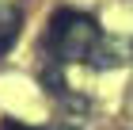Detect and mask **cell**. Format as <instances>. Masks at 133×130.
<instances>
[{
    "instance_id": "obj_1",
    "label": "cell",
    "mask_w": 133,
    "mask_h": 130,
    "mask_svg": "<svg viewBox=\"0 0 133 130\" xmlns=\"http://www.w3.org/2000/svg\"><path fill=\"white\" fill-rule=\"evenodd\" d=\"M103 31L95 23V15L88 12H76V8H61L50 15V27H46V46L53 50L50 61H88L91 50L99 46Z\"/></svg>"
},
{
    "instance_id": "obj_2",
    "label": "cell",
    "mask_w": 133,
    "mask_h": 130,
    "mask_svg": "<svg viewBox=\"0 0 133 130\" xmlns=\"http://www.w3.org/2000/svg\"><path fill=\"white\" fill-rule=\"evenodd\" d=\"M133 61V38H99V46L91 50L88 65L91 69H118V65H129Z\"/></svg>"
},
{
    "instance_id": "obj_3",
    "label": "cell",
    "mask_w": 133,
    "mask_h": 130,
    "mask_svg": "<svg viewBox=\"0 0 133 130\" xmlns=\"http://www.w3.org/2000/svg\"><path fill=\"white\" fill-rule=\"evenodd\" d=\"M19 27H23V12L15 8V4H0V58L15 46Z\"/></svg>"
},
{
    "instance_id": "obj_4",
    "label": "cell",
    "mask_w": 133,
    "mask_h": 130,
    "mask_svg": "<svg viewBox=\"0 0 133 130\" xmlns=\"http://www.w3.org/2000/svg\"><path fill=\"white\" fill-rule=\"evenodd\" d=\"M42 88L50 92L53 100H61L65 92H69V84H65V77H61V61H50V65L42 69Z\"/></svg>"
},
{
    "instance_id": "obj_5",
    "label": "cell",
    "mask_w": 133,
    "mask_h": 130,
    "mask_svg": "<svg viewBox=\"0 0 133 130\" xmlns=\"http://www.w3.org/2000/svg\"><path fill=\"white\" fill-rule=\"evenodd\" d=\"M53 130H88V126H84V119H76V115H65Z\"/></svg>"
},
{
    "instance_id": "obj_6",
    "label": "cell",
    "mask_w": 133,
    "mask_h": 130,
    "mask_svg": "<svg viewBox=\"0 0 133 130\" xmlns=\"http://www.w3.org/2000/svg\"><path fill=\"white\" fill-rule=\"evenodd\" d=\"M0 130H38V126H27V122H19V119H4Z\"/></svg>"
}]
</instances>
